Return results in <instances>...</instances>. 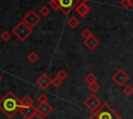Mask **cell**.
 <instances>
[{
    "label": "cell",
    "instance_id": "23",
    "mask_svg": "<svg viewBox=\"0 0 133 119\" xmlns=\"http://www.w3.org/2000/svg\"><path fill=\"white\" fill-rule=\"evenodd\" d=\"M49 5L51 6L52 9L54 10H60V6H59V2L57 0H50Z\"/></svg>",
    "mask_w": 133,
    "mask_h": 119
},
{
    "label": "cell",
    "instance_id": "11",
    "mask_svg": "<svg viewBox=\"0 0 133 119\" xmlns=\"http://www.w3.org/2000/svg\"><path fill=\"white\" fill-rule=\"evenodd\" d=\"M83 44L87 48V50L94 51V50L100 44V41H99V39H98L95 35H92V36H90V37H88V38H85V39L83 40Z\"/></svg>",
    "mask_w": 133,
    "mask_h": 119
},
{
    "label": "cell",
    "instance_id": "29",
    "mask_svg": "<svg viewBox=\"0 0 133 119\" xmlns=\"http://www.w3.org/2000/svg\"><path fill=\"white\" fill-rule=\"evenodd\" d=\"M2 80H3V78H2V76L0 75V83H1V81H2Z\"/></svg>",
    "mask_w": 133,
    "mask_h": 119
},
{
    "label": "cell",
    "instance_id": "9",
    "mask_svg": "<svg viewBox=\"0 0 133 119\" xmlns=\"http://www.w3.org/2000/svg\"><path fill=\"white\" fill-rule=\"evenodd\" d=\"M52 84V79L47 75V73H42L37 79H36V85L41 87L42 89H47L50 85Z\"/></svg>",
    "mask_w": 133,
    "mask_h": 119
},
{
    "label": "cell",
    "instance_id": "24",
    "mask_svg": "<svg viewBox=\"0 0 133 119\" xmlns=\"http://www.w3.org/2000/svg\"><path fill=\"white\" fill-rule=\"evenodd\" d=\"M88 88H89V90L91 91V93H96L99 89H100V85L96 82V83H91V84H89L88 85Z\"/></svg>",
    "mask_w": 133,
    "mask_h": 119
},
{
    "label": "cell",
    "instance_id": "5",
    "mask_svg": "<svg viewBox=\"0 0 133 119\" xmlns=\"http://www.w3.org/2000/svg\"><path fill=\"white\" fill-rule=\"evenodd\" d=\"M22 21L27 25L29 26L30 28H33L34 26H36L39 22H41V17L33 10V9H30L28 12H26L22 19Z\"/></svg>",
    "mask_w": 133,
    "mask_h": 119
},
{
    "label": "cell",
    "instance_id": "6",
    "mask_svg": "<svg viewBox=\"0 0 133 119\" xmlns=\"http://www.w3.org/2000/svg\"><path fill=\"white\" fill-rule=\"evenodd\" d=\"M111 79L113 80V82L116 85H118L119 87H122V86H126L127 82L130 80V76L124 69H118V70L115 71V73L112 75Z\"/></svg>",
    "mask_w": 133,
    "mask_h": 119
},
{
    "label": "cell",
    "instance_id": "28",
    "mask_svg": "<svg viewBox=\"0 0 133 119\" xmlns=\"http://www.w3.org/2000/svg\"><path fill=\"white\" fill-rule=\"evenodd\" d=\"M129 2H130V7L133 8V0H129Z\"/></svg>",
    "mask_w": 133,
    "mask_h": 119
},
{
    "label": "cell",
    "instance_id": "31",
    "mask_svg": "<svg viewBox=\"0 0 133 119\" xmlns=\"http://www.w3.org/2000/svg\"><path fill=\"white\" fill-rule=\"evenodd\" d=\"M57 1H58V0H57Z\"/></svg>",
    "mask_w": 133,
    "mask_h": 119
},
{
    "label": "cell",
    "instance_id": "21",
    "mask_svg": "<svg viewBox=\"0 0 133 119\" xmlns=\"http://www.w3.org/2000/svg\"><path fill=\"white\" fill-rule=\"evenodd\" d=\"M81 35H82V37L85 39V38H88V37L92 36L94 34H92V32H91V30H90V29H88V28H85V29H83V30H82V32H81Z\"/></svg>",
    "mask_w": 133,
    "mask_h": 119
},
{
    "label": "cell",
    "instance_id": "8",
    "mask_svg": "<svg viewBox=\"0 0 133 119\" xmlns=\"http://www.w3.org/2000/svg\"><path fill=\"white\" fill-rule=\"evenodd\" d=\"M52 111H53V108L49 102L39 103L36 107V113L44 118H46L48 115H50V113H52Z\"/></svg>",
    "mask_w": 133,
    "mask_h": 119
},
{
    "label": "cell",
    "instance_id": "14",
    "mask_svg": "<svg viewBox=\"0 0 133 119\" xmlns=\"http://www.w3.org/2000/svg\"><path fill=\"white\" fill-rule=\"evenodd\" d=\"M66 24H68V26H69L71 29H76V28L80 25V22H79V20H78L76 17L72 16L71 18H69V19H68Z\"/></svg>",
    "mask_w": 133,
    "mask_h": 119
},
{
    "label": "cell",
    "instance_id": "3",
    "mask_svg": "<svg viewBox=\"0 0 133 119\" xmlns=\"http://www.w3.org/2000/svg\"><path fill=\"white\" fill-rule=\"evenodd\" d=\"M11 33L20 40V41H25L27 39V37L29 35H31L32 33V28H30L29 26H27L23 21L19 22L11 30Z\"/></svg>",
    "mask_w": 133,
    "mask_h": 119
},
{
    "label": "cell",
    "instance_id": "20",
    "mask_svg": "<svg viewBox=\"0 0 133 119\" xmlns=\"http://www.w3.org/2000/svg\"><path fill=\"white\" fill-rule=\"evenodd\" d=\"M39 13H41L43 17H47V16L50 14V8H49L48 6H46V5H44V6H42V7L39 8Z\"/></svg>",
    "mask_w": 133,
    "mask_h": 119
},
{
    "label": "cell",
    "instance_id": "25",
    "mask_svg": "<svg viewBox=\"0 0 133 119\" xmlns=\"http://www.w3.org/2000/svg\"><path fill=\"white\" fill-rule=\"evenodd\" d=\"M62 84V80H60L58 77H55L54 79H52V85L54 87H59Z\"/></svg>",
    "mask_w": 133,
    "mask_h": 119
},
{
    "label": "cell",
    "instance_id": "16",
    "mask_svg": "<svg viewBox=\"0 0 133 119\" xmlns=\"http://www.w3.org/2000/svg\"><path fill=\"white\" fill-rule=\"evenodd\" d=\"M84 81L86 82L87 85H89V84H91V83H96V82H97V77H96L92 72H89V73H87V75L84 77Z\"/></svg>",
    "mask_w": 133,
    "mask_h": 119
},
{
    "label": "cell",
    "instance_id": "12",
    "mask_svg": "<svg viewBox=\"0 0 133 119\" xmlns=\"http://www.w3.org/2000/svg\"><path fill=\"white\" fill-rule=\"evenodd\" d=\"M19 113H21L25 119L31 118L34 114H36V108L31 106V107H20Z\"/></svg>",
    "mask_w": 133,
    "mask_h": 119
},
{
    "label": "cell",
    "instance_id": "10",
    "mask_svg": "<svg viewBox=\"0 0 133 119\" xmlns=\"http://www.w3.org/2000/svg\"><path fill=\"white\" fill-rule=\"evenodd\" d=\"M75 11H76L81 18H84V17H86V16L90 12V7L87 5L86 2H80V3L75 7Z\"/></svg>",
    "mask_w": 133,
    "mask_h": 119
},
{
    "label": "cell",
    "instance_id": "26",
    "mask_svg": "<svg viewBox=\"0 0 133 119\" xmlns=\"http://www.w3.org/2000/svg\"><path fill=\"white\" fill-rule=\"evenodd\" d=\"M119 5H121L123 8H125V9H128V8L130 7V2H129V0H121V2H119Z\"/></svg>",
    "mask_w": 133,
    "mask_h": 119
},
{
    "label": "cell",
    "instance_id": "30",
    "mask_svg": "<svg viewBox=\"0 0 133 119\" xmlns=\"http://www.w3.org/2000/svg\"><path fill=\"white\" fill-rule=\"evenodd\" d=\"M80 1H81V2H87L88 0H80Z\"/></svg>",
    "mask_w": 133,
    "mask_h": 119
},
{
    "label": "cell",
    "instance_id": "15",
    "mask_svg": "<svg viewBox=\"0 0 133 119\" xmlns=\"http://www.w3.org/2000/svg\"><path fill=\"white\" fill-rule=\"evenodd\" d=\"M38 59H39V56H38L37 53L34 52V51L30 52V53L27 55V60H28L30 63H32V64H34L35 62H37Z\"/></svg>",
    "mask_w": 133,
    "mask_h": 119
},
{
    "label": "cell",
    "instance_id": "4",
    "mask_svg": "<svg viewBox=\"0 0 133 119\" xmlns=\"http://www.w3.org/2000/svg\"><path fill=\"white\" fill-rule=\"evenodd\" d=\"M83 105L85 106V108H87V110H89L90 112H96L102 105V101L99 99V97L95 94V93H91L90 95H88L84 101H83Z\"/></svg>",
    "mask_w": 133,
    "mask_h": 119
},
{
    "label": "cell",
    "instance_id": "18",
    "mask_svg": "<svg viewBox=\"0 0 133 119\" xmlns=\"http://www.w3.org/2000/svg\"><path fill=\"white\" fill-rule=\"evenodd\" d=\"M0 38H1L4 42H7V41H9V39L11 38V33H10L9 31H4V32L1 33Z\"/></svg>",
    "mask_w": 133,
    "mask_h": 119
},
{
    "label": "cell",
    "instance_id": "13",
    "mask_svg": "<svg viewBox=\"0 0 133 119\" xmlns=\"http://www.w3.org/2000/svg\"><path fill=\"white\" fill-rule=\"evenodd\" d=\"M20 103L21 107H31L33 106V98L28 94H26L22 97V99H20Z\"/></svg>",
    "mask_w": 133,
    "mask_h": 119
},
{
    "label": "cell",
    "instance_id": "27",
    "mask_svg": "<svg viewBox=\"0 0 133 119\" xmlns=\"http://www.w3.org/2000/svg\"><path fill=\"white\" fill-rule=\"evenodd\" d=\"M29 119H45V118H44V117H42L41 115H38V114L36 113V114H34V115H33L31 118H29Z\"/></svg>",
    "mask_w": 133,
    "mask_h": 119
},
{
    "label": "cell",
    "instance_id": "2",
    "mask_svg": "<svg viewBox=\"0 0 133 119\" xmlns=\"http://www.w3.org/2000/svg\"><path fill=\"white\" fill-rule=\"evenodd\" d=\"M89 119H122V117L107 102H104L89 116Z\"/></svg>",
    "mask_w": 133,
    "mask_h": 119
},
{
    "label": "cell",
    "instance_id": "22",
    "mask_svg": "<svg viewBox=\"0 0 133 119\" xmlns=\"http://www.w3.org/2000/svg\"><path fill=\"white\" fill-rule=\"evenodd\" d=\"M68 76H69V75H68V72H66L64 69H60V70H58L57 73H56V77H58V78H59L60 80H62V81L65 80V79L68 78Z\"/></svg>",
    "mask_w": 133,
    "mask_h": 119
},
{
    "label": "cell",
    "instance_id": "17",
    "mask_svg": "<svg viewBox=\"0 0 133 119\" xmlns=\"http://www.w3.org/2000/svg\"><path fill=\"white\" fill-rule=\"evenodd\" d=\"M123 93H124L126 96H131V95H133V86H131V85H126V86H124V88H123Z\"/></svg>",
    "mask_w": 133,
    "mask_h": 119
},
{
    "label": "cell",
    "instance_id": "19",
    "mask_svg": "<svg viewBox=\"0 0 133 119\" xmlns=\"http://www.w3.org/2000/svg\"><path fill=\"white\" fill-rule=\"evenodd\" d=\"M49 100V97L46 95V93H39L37 95V101L39 103H45V102H48Z\"/></svg>",
    "mask_w": 133,
    "mask_h": 119
},
{
    "label": "cell",
    "instance_id": "1",
    "mask_svg": "<svg viewBox=\"0 0 133 119\" xmlns=\"http://www.w3.org/2000/svg\"><path fill=\"white\" fill-rule=\"evenodd\" d=\"M20 107V99L12 91H7L0 98V111L9 119L19 113Z\"/></svg>",
    "mask_w": 133,
    "mask_h": 119
},
{
    "label": "cell",
    "instance_id": "7",
    "mask_svg": "<svg viewBox=\"0 0 133 119\" xmlns=\"http://www.w3.org/2000/svg\"><path fill=\"white\" fill-rule=\"evenodd\" d=\"M60 10L63 14H69L80 3V0H58Z\"/></svg>",
    "mask_w": 133,
    "mask_h": 119
}]
</instances>
